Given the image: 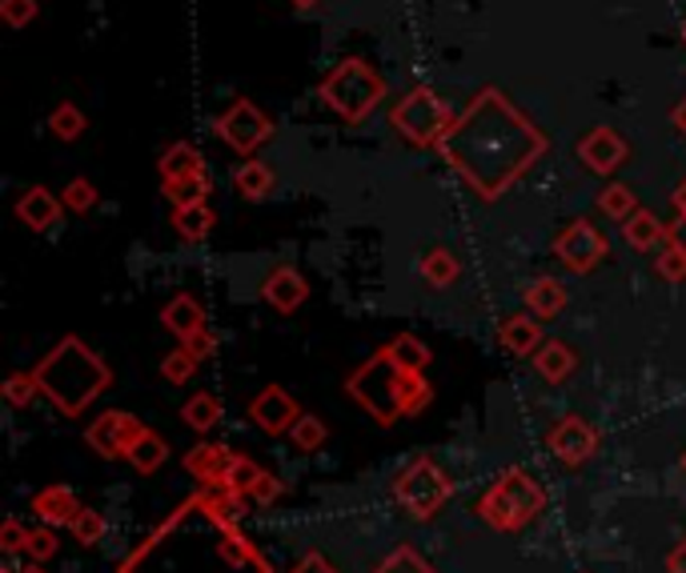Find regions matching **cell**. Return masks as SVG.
Wrapping results in <instances>:
<instances>
[{"label":"cell","mask_w":686,"mask_h":573,"mask_svg":"<svg viewBox=\"0 0 686 573\" xmlns=\"http://www.w3.org/2000/svg\"><path fill=\"white\" fill-rule=\"evenodd\" d=\"M277 185V173L266 165V161H245L237 173H233V188L242 193L245 201H266Z\"/></svg>","instance_id":"25"},{"label":"cell","mask_w":686,"mask_h":573,"mask_svg":"<svg viewBox=\"0 0 686 573\" xmlns=\"http://www.w3.org/2000/svg\"><path fill=\"white\" fill-rule=\"evenodd\" d=\"M205 169V161H201V149L189 141H178L169 144L165 153H161V161H157V173H161V185H169V181H181V176H193Z\"/></svg>","instance_id":"23"},{"label":"cell","mask_w":686,"mask_h":573,"mask_svg":"<svg viewBox=\"0 0 686 573\" xmlns=\"http://www.w3.org/2000/svg\"><path fill=\"white\" fill-rule=\"evenodd\" d=\"M261 298H266L277 313H298V309L306 305V298H310V281H306L293 264H277V269L266 273V281H261Z\"/></svg>","instance_id":"16"},{"label":"cell","mask_w":686,"mask_h":573,"mask_svg":"<svg viewBox=\"0 0 686 573\" xmlns=\"http://www.w3.org/2000/svg\"><path fill=\"white\" fill-rule=\"evenodd\" d=\"M165 457H169V441L161 437V433L144 430L141 441H137L133 450H129V457H125V462L133 465L137 474H157V469L165 465Z\"/></svg>","instance_id":"28"},{"label":"cell","mask_w":686,"mask_h":573,"mask_svg":"<svg viewBox=\"0 0 686 573\" xmlns=\"http://www.w3.org/2000/svg\"><path fill=\"white\" fill-rule=\"evenodd\" d=\"M181 421H185L193 433H213L217 430V421H222V401L213 393H193L181 406Z\"/></svg>","instance_id":"27"},{"label":"cell","mask_w":686,"mask_h":573,"mask_svg":"<svg viewBox=\"0 0 686 573\" xmlns=\"http://www.w3.org/2000/svg\"><path fill=\"white\" fill-rule=\"evenodd\" d=\"M639 209V201H634V188L631 185H607L602 193H598V213L610 220H626L631 213Z\"/></svg>","instance_id":"31"},{"label":"cell","mask_w":686,"mask_h":573,"mask_svg":"<svg viewBox=\"0 0 686 573\" xmlns=\"http://www.w3.org/2000/svg\"><path fill=\"white\" fill-rule=\"evenodd\" d=\"M233 462H237V453H233L229 445H217V441H201V445H193V450L185 453V469L197 477L205 489H222Z\"/></svg>","instance_id":"15"},{"label":"cell","mask_w":686,"mask_h":573,"mask_svg":"<svg viewBox=\"0 0 686 573\" xmlns=\"http://www.w3.org/2000/svg\"><path fill=\"white\" fill-rule=\"evenodd\" d=\"M566 301H570V293L558 277H538L526 289V313H534L538 321H554L566 309Z\"/></svg>","instance_id":"21"},{"label":"cell","mask_w":686,"mask_h":573,"mask_svg":"<svg viewBox=\"0 0 686 573\" xmlns=\"http://www.w3.org/2000/svg\"><path fill=\"white\" fill-rule=\"evenodd\" d=\"M675 129L686 137V100H683V105H678V109H675Z\"/></svg>","instance_id":"47"},{"label":"cell","mask_w":686,"mask_h":573,"mask_svg":"<svg viewBox=\"0 0 686 573\" xmlns=\"http://www.w3.org/2000/svg\"><path fill=\"white\" fill-rule=\"evenodd\" d=\"M36 12H41L36 0H0V17H4L9 29H24V24H33Z\"/></svg>","instance_id":"41"},{"label":"cell","mask_w":686,"mask_h":573,"mask_svg":"<svg viewBox=\"0 0 686 573\" xmlns=\"http://www.w3.org/2000/svg\"><path fill=\"white\" fill-rule=\"evenodd\" d=\"M289 4H293V9H301V12H306V9H313V4H321V0H289Z\"/></svg>","instance_id":"49"},{"label":"cell","mask_w":686,"mask_h":573,"mask_svg":"<svg viewBox=\"0 0 686 573\" xmlns=\"http://www.w3.org/2000/svg\"><path fill=\"white\" fill-rule=\"evenodd\" d=\"M318 97L325 100L342 121L362 125L369 112L382 105V97H386V80L377 77L362 56H345V61H337V65L325 73V80L318 85Z\"/></svg>","instance_id":"5"},{"label":"cell","mask_w":686,"mask_h":573,"mask_svg":"<svg viewBox=\"0 0 686 573\" xmlns=\"http://www.w3.org/2000/svg\"><path fill=\"white\" fill-rule=\"evenodd\" d=\"M374 573H433V565L414 545H398L394 553H386V562H377Z\"/></svg>","instance_id":"35"},{"label":"cell","mask_w":686,"mask_h":573,"mask_svg":"<svg viewBox=\"0 0 686 573\" xmlns=\"http://www.w3.org/2000/svg\"><path fill=\"white\" fill-rule=\"evenodd\" d=\"M65 209H73V213H93L97 209V188H93V181H85V176H73L65 185Z\"/></svg>","instance_id":"39"},{"label":"cell","mask_w":686,"mask_h":573,"mask_svg":"<svg viewBox=\"0 0 686 573\" xmlns=\"http://www.w3.org/2000/svg\"><path fill=\"white\" fill-rule=\"evenodd\" d=\"M554 257L570 269V273H578V277H587V273H594L598 264L607 261L610 257V245H607V237L590 225V220H570L558 237H554Z\"/></svg>","instance_id":"9"},{"label":"cell","mask_w":686,"mask_h":573,"mask_svg":"<svg viewBox=\"0 0 686 573\" xmlns=\"http://www.w3.org/2000/svg\"><path fill=\"white\" fill-rule=\"evenodd\" d=\"M61 209H65V201H56L45 185L24 188L21 201H17V217H21V225H29L33 233L53 229L56 217H61Z\"/></svg>","instance_id":"19"},{"label":"cell","mask_w":686,"mask_h":573,"mask_svg":"<svg viewBox=\"0 0 686 573\" xmlns=\"http://www.w3.org/2000/svg\"><path fill=\"white\" fill-rule=\"evenodd\" d=\"M578 369V353L566 342H543L534 353V374L543 377L546 386H562Z\"/></svg>","instance_id":"20"},{"label":"cell","mask_w":686,"mask_h":573,"mask_svg":"<svg viewBox=\"0 0 686 573\" xmlns=\"http://www.w3.org/2000/svg\"><path fill=\"white\" fill-rule=\"evenodd\" d=\"M454 112H450V105H446L438 93H430V88H414V93H406V97L394 105V112H389V125L398 129L401 141L418 144V149H442L446 132L454 129Z\"/></svg>","instance_id":"6"},{"label":"cell","mask_w":686,"mask_h":573,"mask_svg":"<svg viewBox=\"0 0 686 573\" xmlns=\"http://www.w3.org/2000/svg\"><path fill=\"white\" fill-rule=\"evenodd\" d=\"M683 33H686V24H683Z\"/></svg>","instance_id":"52"},{"label":"cell","mask_w":686,"mask_h":573,"mask_svg":"<svg viewBox=\"0 0 686 573\" xmlns=\"http://www.w3.org/2000/svg\"><path fill=\"white\" fill-rule=\"evenodd\" d=\"M546 445H550V453L558 457V462L570 465V469H578V465H587L590 457L598 453V430L590 425L587 418L566 413V418H558L550 425V433H546Z\"/></svg>","instance_id":"11"},{"label":"cell","mask_w":686,"mask_h":573,"mask_svg":"<svg viewBox=\"0 0 686 573\" xmlns=\"http://www.w3.org/2000/svg\"><path fill=\"white\" fill-rule=\"evenodd\" d=\"M68 533L77 538V545H85V550H93L100 538H105V518H100L97 509L81 506V513L73 518V526H68Z\"/></svg>","instance_id":"36"},{"label":"cell","mask_w":686,"mask_h":573,"mask_svg":"<svg viewBox=\"0 0 686 573\" xmlns=\"http://www.w3.org/2000/svg\"><path fill=\"white\" fill-rule=\"evenodd\" d=\"M213 132H217V141H225L233 153L242 156H254L261 144L274 137V117L266 109H257L249 97H237L229 109L213 121Z\"/></svg>","instance_id":"8"},{"label":"cell","mask_w":686,"mask_h":573,"mask_svg":"<svg viewBox=\"0 0 686 573\" xmlns=\"http://www.w3.org/2000/svg\"><path fill=\"white\" fill-rule=\"evenodd\" d=\"M289 573H337V570L330 565V558H321V553H306V558H301V562L293 565Z\"/></svg>","instance_id":"44"},{"label":"cell","mask_w":686,"mask_h":573,"mask_svg":"<svg viewBox=\"0 0 686 573\" xmlns=\"http://www.w3.org/2000/svg\"><path fill=\"white\" fill-rule=\"evenodd\" d=\"M654 269H658V277H663V281H671V285H683V281H686V249H678V245H666L663 253H658V261H654Z\"/></svg>","instance_id":"40"},{"label":"cell","mask_w":686,"mask_h":573,"mask_svg":"<svg viewBox=\"0 0 686 573\" xmlns=\"http://www.w3.org/2000/svg\"><path fill=\"white\" fill-rule=\"evenodd\" d=\"M0 393H4V401H9L12 409H24L33 406V397L41 393V381H36V374H12L4 386H0Z\"/></svg>","instance_id":"37"},{"label":"cell","mask_w":686,"mask_h":573,"mask_svg":"<svg viewBox=\"0 0 686 573\" xmlns=\"http://www.w3.org/2000/svg\"><path fill=\"white\" fill-rule=\"evenodd\" d=\"M141 433H144V425L133 413L109 409V413H100L89 430H85V441H89L105 462H121V457H129V450H133L137 441H141Z\"/></svg>","instance_id":"10"},{"label":"cell","mask_w":686,"mask_h":573,"mask_svg":"<svg viewBox=\"0 0 686 573\" xmlns=\"http://www.w3.org/2000/svg\"><path fill=\"white\" fill-rule=\"evenodd\" d=\"M499 345L514 357H534L538 345H543V329H538V317L534 313H510L499 321Z\"/></svg>","instance_id":"17"},{"label":"cell","mask_w":686,"mask_h":573,"mask_svg":"<svg viewBox=\"0 0 686 573\" xmlns=\"http://www.w3.org/2000/svg\"><path fill=\"white\" fill-rule=\"evenodd\" d=\"M683 474H686V457H683Z\"/></svg>","instance_id":"51"},{"label":"cell","mask_w":686,"mask_h":573,"mask_svg":"<svg viewBox=\"0 0 686 573\" xmlns=\"http://www.w3.org/2000/svg\"><path fill=\"white\" fill-rule=\"evenodd\" d=\"M33 513L45 521V526L68 529V526H73V518L81 513V501H77V494H73L68 485H45V489L33 497Z\"/></svg>","instance_id":"18"},{"label":"cell","mask_w":686,"mask_h":573,"mask_svg":"<svg viewBox=\"0 0 686 573\" xmlns=\"http://www.w3.org/2000/svg\"><path fill=\"white\" fill-rule=\"evenodd\" d=\"M49 129H53L56 141H81V132H85V112L77 105H56L53 117H49Z\"/></svg>","instance_id":"34"},{"label":"cell","mask_w":686,"mask_h":573,"mask_svg":"<svg viewBox=\"0 0 686 573\" xmlns=\"http://www.w3.org/2000/svg\"><path fill=\"white\" fill-rule=\"evenodd\" d=\"M578 161L598 176H610L614 169H622L631 161V141L622 137L619 129H610V125H598L590 129L582 141H578Z\"/></svg>","instance_id":"13"},{"label":"cell","mask_w":686,"mask_h":573,"mask_svg":"<svg viewBox=\"0 0 686 573\" xmlns=\"http://www.w3.org/2000/svg\"><path fill=\"white\" fill-rule=\"evenodd\" d=\"M9 573H17V570H9ZM21 573H45V570H41V565L33 562V565H29V570H21Z\"/></svg>","instance_id":"50"},{"label":"cell","mask_w":686,"mask_h":573,"mask_svg":"<svg viewBox=\"0 0 686 573\" xmlns=\"http://www.w3.org/2000/svg\"><path fill=\"white\" fill-rule=\"evenodd\" d=\"M56 550H61V541H56V529L53 526H45V521H41L36 529H29V545H24V553H29L36 565L53 562Z\"/></svg>","instance_id":"38"},{"label":"cell","mask_w":686,"mask_h":573,"mask_svg":"<svg viewBox=\"0 0 686 573\" xmlns=\"http://www.w3.org/2000/svg\"><path fill=\"white\" fill-rule=\"evenodd\" d=\"M622 237H626V245H631V249L646 253V249H658V245L666 241V225L654 217L651 209H634L631 217L622 220Z\"/></svg>","instance_id":"22"},{"label":"cell","mask_w":686,"mask_h":573,"mask_svg":"<svg viewBox=\"0 0 686 573\" xmlns=\"http://www.w3.org/2000/svg\"><path fill=\"white\" fill-rule=\"evenodd\" d=\"M217 225V213L210 209V201H201V205H178L173 209V229H178L181 241H205Z\"/></svg>","instance_id":"24"},{"label":"cell","mask_w":686,"mask_h":573,"mask_svg":"<svg viewBox=\"0 0 686 573\" xmlns=\"http://www.w3.org/2000/svg\"><path fill=\"white\" fill-rule=\"evenodd\" d=\"M418 273L430 289H450L458 277H462V261H458L450 249H430V253L421 257Z\"/></svg>","instance_id":"26"},{"label":"cell","mask_w":686,"mask_h":573,"mask_svg":"<svg viewBox=\"0 0 686 573\" xmlns=\"http://www.w3.org/2000/svg\"><path fill=\"white\" fill-rule=\"evenodd\" d=\"M249 421L257 430L269 433V437H281V433H293V425L301 421V406L293 401V393H286L281 386H266L261 393L249 401Z\"/></svg>","instance_id":"14"},{"label":"cell","mask_w":686,"mask_h":573,"mask_svg":"<svg viewBox=\"0 0 686 573\" xmlns=\"http://www.w3.org/2000/svg\"><path fill=\"white\" fill-rule=\"evenodd\" d=\"M546 509V489L526 469H506L486 494L478 497V518L499 533H518Z\"/></svg>","instance_id":"4"},{"label":"cell","mask_w":686,"mask_h":573,"mask_svg":"<svg viewBox=\"0 0 686 573\" xmlns=\"http://www.w3.org/2000/svg\"><path fill=\"white\" fill-rule=\"evenodd\" d=\"M24 545H29V529H24L17 518H9L4 526H0V550L4 553H24Z\"/></svg>","instance_id":"43"},{"label":"cell","mask_w":686,"mask_h":573,"mask_svg":"<svg viewBox=\"0 0 686 573\" xmlns=\"http://www.w3.org/2000/svg\"><path fill=\"white\" fill-rule=\"evenodd\" d=\"M675 205H678V213H683V217H686V181H683V185H678V193H675Z\"/></svg>","instance_id":"48"},{"label":"cell","mask_w":686,"mask_h":573,"mask_svg":"<svg viewBox=\"0 0 686 573\" xmlns=\"http://www.w3.org/2000/svg\"><path fill=\"white\" fill-rule=\"evenodd\" d=\"M161 321H165V329L173 333L181 345L197 349L201 357H210L213 333H210V321H205V309H201V301H193L189 293H178V298L161 309Z\"/></svg>","instance_id":"12"},{"label":"cell","mask_w":686,"mask_h":573,"mask_svg":"<svg viewBox=\"0 0 686 573\" xmlns=\"http://www.w3.org/2000/svg\"><path fill=\"white\" fill-rule=\"evenodd\" d=\"M289 441H293V450H298V453H318L321 445L330 441V430H325V421H321V418H313V413H301V421L293 425Z\"/></svg>","instance_id":"33"},{"label":"cell","mask_w":686,"mask_h":573,"mask_svg":"<svg viewBox=\"0 0 686 573\" xmlns=\"http://www.w3.org/2000/svg\"><path fill=\"white\" fill-rule=\"evenodd\" d=\"M281 494H286V485L277 482V477L269 474V469H261V474H257V482L249 485V494H245V497H249L254 506H274V501Z\"/></svg>","instance_id":"42"},{"label":"cell","mask_w":686,"mask_h":573,"mask_svg":"<svg viewBox=\"0 0 686 573\" xmlns=\"http://www.w3.org/2000/svg\"><path fill=\"white\" fill-rule=\"evenodd\" d=\"M41 381V393L53 401L65 418H81L85 409L112 386V369L100 353H93L81 337L56 342V349L33 369Z\"/></svg>","instance_id":"3"},{"label":"cell","mask_w":686,"mask_h":573,"mask_svg":"<svg viewBox=\"0 0 686 573\" xmlns=\"http://www.w3.org/2000/svg\"><path fill=\"white\" fill-rule=\"evenodd\" d=\"M210 188H213L210 169H201V173H193V176L169 181V185H165V197L173 201V209H178V205H201V201L210 197Z\"/></svg>","instance_id":"30"},{"label":"cell","mask_w":686,"mask_h":573,"mask_svg":"<svg viewBox=\"0 0 686 573\" xmlns=\"http://www.w3.org/2000/svg\"><path fill=\"white\" fill-rule=\"evenodd\" d=\"M205 361L197 349H189V345H181V349H173L161 361V377H165L169 386H185V381H193V374H197V365Z\"/></svg>","instance_id":"32"},{"label":"cell","mask_w":686,"mask_h":573,"mask_svg":"<svg viewBox=\"0 0 686 573\" xmlns=\"http://www.w3.org/2000/svg\"><path fill=\"white\" fill-rule=\"evenodd\" d=\"M666 570H671V573H686V538H683V545H675V553L666 558Z\"/></svg>","instance_id":"46"},{"label":"cell","mask_w":686,"mask_h":573,"mask_svg":"<svg viewBox=\"0 0 686 573\" xmlns=\"http://www.w3.org/2000/svg\"><path fill=\"white\" fill-rule=\"evenodd\" d=\"M386 349L401 369H414V374H426V365H430V345L421 342V337H414V333H398Z\"/></svg>","instance_id":"29"},{"label":"cell","mask_w":686,"mask_h":573,"mask_svg":"<svg viewBox=\"0 0 686 573\" xmlns=\"http://www.w3.org/2000/svg\"><path fill=\"white\" fill-rule=\"evenodd\" d=\"M666 245H678V249H686V217L678 213L675 225H666Z\"/></svg>","instance_id":"45"},{"label":"cell","mask_w":686,"mask_h":573,"mask_svg":"<svg viewBox=\"0 0 686 573\" xmlns=\"http://www.w3.org/2000/svg\"><path fill=\"white\" fill-rule=\"evenodd\" d=\"M345 389H350V397L366 409L377 425H394V421H401V418H418L421 409L433 401V386L426 381V374L401 369V365L389 357L386 345L350 377V386Z\"/></svg>","instance_id":"2"},{"label":"cell","mask_w":686,"mask_h":573,"mask_svg":"<svg viewBox=\"0 0 686 573\" xmlns=\"http://www.w3.org/2000/svg\"><path fill=\"white\" fill-rule=\"evenodd\" d=\"M450 494H454V482H450V474H446L433 457H418V462H410L398 474V482H394L398 506L418 521H430L433 513L450 501Z\"/></svg>","instance_id":"7"},{"label":"cell","mask_w":686,"mask_h":573,"mask_svg":"<svg viewBox=\"0 0 686 573\" xmlns=\"http://www.w3.org/2000/svg\"><path fill=\"white\" fill-rule=\"evenodd\" d=\"M546 153V137L499 88H482L446 132L442 156L482 201H499Z\"/></svg>","instance_id":"1"}]
</instances>
